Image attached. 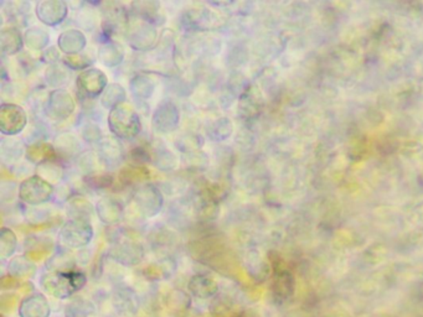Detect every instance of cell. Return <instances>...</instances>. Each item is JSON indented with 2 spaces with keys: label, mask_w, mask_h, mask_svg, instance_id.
Here are the masks:
<instances>
[{
  "label": "cell",
  "mask_w": 423,
  "mask_h": 317,
  "mask_svg": "<svg viewBox=\"0 0 423 317\" xmlns=\"http://www.w3.org/2000/svg\"><path fill=\"white\" fill-rule=\"evenodd\" d=\"M93 236L95 231L90 220L70 218L61 227L59 233V241L63 248L80 249L91 243Z\"/></svg>",
  "instance_id": "4"
},
{
  "label": "cell",
  "mask_w": 423,
  "mask_h": 317,
  "mask_svg": "<svg viewBox=\"0 0 423 317\" xmlns=\"http://www.w3.org/2000/svg\"><path fill=\"white\" fill-rule=\"evenodd\" d=\"M126 98H127V93L122 85L110 83L106 88V91L104 92V94L101 96V104L107 110H112L118 105L126 103Z\"/></svg>",
  "instance_id": "28"
},
{
  "label": "cell",
  "mask_w": 423,
  "mask_h": 317,
  "mask_svg": "<svg viewBox=\"0 0 423 317\" xmlns=\"http://www.w3.org/2000/svg\"><path fill=\"white\" fill-rule=\"evenodd\" d=\"M35 12L43 25L57 26L68 17V6L62 0H43L37 3Z\"/></svg>",
  "instance_id": "12"
},
{
  "label": "cell",
  "mask_w": 423,
  "mask_h": 317,
  "mask_svg": "<svg viewBox=\"0 0 423 317\" xmlns=\"http://www.w3.org/2000/svg\"><path fill=\"white\" fill-rule=\"evenodd\" d=\"M87 39L85 34L77 29H70L60 34L57 39V46L66 56L77 55L86 48Z\"/></svg>",
  "instance_id": "19"
},
{
  "label": "cell",
  "mask_w": 423,
  "mask_h": 317,
  "mask_svg": "<svg viewBox=\"0 0 423 317\" xmlns=\"http://www.w3.org/2000/svg\"><path fill=\"white\" fill-rule=\"evenodd\" d=\"M28 125V114L18 104L3 103L0 107V132L6 136L20 134Z\"/></svg>",
  "instance_id": "8"
},
{
  "label": "cell",
  "mask_w": 423,
  "mask_h": 317,
  "mask_svg": "<svg viewBox=\"0 0 423 317\" xmlns=\"http://www.w3.org/2000/svg\"><path fill=\"white\" fill-rule=\"evenodd\" d=\"M26 158L34 164H43L45 161H49V160H54L57 158V155L55 153V149L54 145H50L48 143H37V144H32L29 145L26 149Z\"/></svg>",
  "instance_id": "27"
},
{
  "label": "cell",
  "mask_w": 423,
  "mask_h": 317,
  "mask_svg": "<svg viewBox=\"0 0 423 317\" xmlns=\"http://www.w3.org/2000/svg\"><path fill=\"white\" fill-rule=\"evenodd\" d=\"M95 209L96 208H93L92 205L83 197H72L71 200H68V212L71 218L88 220Z\"/></svg>",
  "instance_id": "31"
},
{
  "label": "cell",
  "mask_w": 423,
  "mask_h": 317,
  "mask_svg": "<svg viewBox=\"0 0 423 317\" xmlns=\"http://www.w3.org/2000/svg\"><path fill=\"white\" fill-rule=\"evenodd\" d=\"M126 37L129 46L135 51H149L158 43V31L155 25L129 14Z\"/></svg>",
  "instance_id": "3"
},
{
  "label": "cell",
  "mask_w": 423,
  "mask_h": 317,
  "mask_svg": "<svg viewBox=\"0 0 423 317\" xmlns=\"http://www.w3.org/2000/svg\"><path fill=\"white\" fill-rule=\"evenodd\" d=\"M24 37L17 28H4L0 32V46L3 55H17L24 46Z\"/></svg>",
  "instance_id": "22"
},
{
  "label": "cell",
  "mask_w": 423,
  "mask_h": 317,
  "mask_svg": "<svg viewBox=\"0 0 423 317\" xmlns=\"http://www.w3.org/2000/svg\"><path fill=\"white\" fill-rule=\"evenodd\" d=\"M133 201L138 212L144 218H152L159 214L164 206V196L154 183H144L135 190Z\"/></svg>",
  "instance_id": "6"
},
{
  "label": "cell",
  "mask_w": 423,
  "mask_h": 317,
  "mask_svg": "<svg viewBox=\"0 0 423 317\" xmlns=\"http://www.w3.org/2000/svg\"><path fill=\"white\" fill-rule=\"evenodd\" d=\"M149 176L148 171L141 167H126L121 171L119 178L124 185H135L146 180Z\"/></svg>",
  "instance_id": "40"
},
{
  "label": "cell",
  "mask_w": 423,
  "mask_h": 317,
  "mask_svg": "<svg viewBox=\"0 0 423 317\" xmlns=\"http://www.w3.org/2000/svg\"><path fill=\"white\" fill-rule=\"evenodd\" d=\"M189 293L200 300L211 299L219 294V284L209 275L197 274L188 283Z\"/></svg>",
  "instance_id": "17"
},
{
  "label": "cell",
  "mask_w": 423,
  "mask_h": 317,
  "mask_svg": "<svg viewBox=\"0 0 423 317\" xmlns=\"http://www.w3.org/2000/svg\"><path fill=\"white\" fill-rule=\"evenodd\" d=\"M216 14L208 9H189L181 17V25L189 30H210L219 26Z\"/></svg>",
  "instance_id": "14"
},
{
  "label": "cell",
  "mask_w": 423,
  "mask_h": 317,
  "mask_svg": "<svg viewBox=\"0 0 423 317\" xmlns=\"http://www.w3.org/2000/svg\"><path fill=\"white\" fill-rule=\"evenodd\" d=\"M155 88H157L155 79L146 74H135L129 83V90L132 96L138 101L149 99L153 96Z\"/></svg>",
  "instance_id": "23"
},
{
  "label": "cell",
  "mask_w": 423,
  "mask_h": 317,
  "mask_svg": "<svg viewBox=\"0 0 423 317\" xmlns=\"http://www.w3.org/2000/svg\"><path fill=\"white\" fill-rule=\"evenodd\" d=\"M96 307L90 300L76 299L65 309V317H95Z\"/></svg>",
  "instance_id": "33"
},
{
  "label": "cell",
  "mask_w": 423,
  "mask_h": 317,
  "mask_svg": "<svg viewBox=\"0 0 423 317\" xmlns=\"http://www.w3.org/2000/svg\"><path fill=\"white\" fill-rule=\"evenodd\" d=\"M76 21L83 30L92 31L99 23V14L92 6H83L79 9Z\"/></svg>",
  "instance_id": "34"
},
{
  "label": "cell",
  "mask_w": 423,
  "mask_h": 317,
  "mask_svg": "<svg viewBox=\"0 0 423 317\" xmlns=\"http://www.w3.org/2000/svg\"><path fill=\"white\" fill-rule=\"evenodd\" d=\"M86 183H88V186H91L95 190L106 189V187H110L113 183V177L110 175H99V176L88 175L86 177Z\"/></svg>",
  "instance_id": "44"
},
{
  "label": "cell",
  "mask_w": 423,
  "mask_h": 317,
  "mask_svg": "<svg viewBox=\"0 0 423 317\" xmlns=\"http://www.w3.org/2000/svg\"><path fill=\"white\" fill-rule=\"evenodd\" d=\"M82 139L90 144H99L102 141V132L99 125L93 123H87L81 130Z\"/></svg>",
  "instance_id": "41"
},
{
  "label": "cell",
  "mask_w": 423,
  "mask_h": 317,
  "mask_svg": "<svg viewBox=\"0 0 423 317\" xmlns=\"http://www.w3.org/2000/svg\"><path fill=\"white\" fill-rule=\"evenodd\" d=\"M19 198L28 206L37 207L51 201L55 196V187L52 183L43 180L39 175L28 177L20 183L18 189Z\"/></svg>",
  "instance_id": "5"
},
{
  "label": "cell",
  "mask_w": 423,
  "mask_h": 317,
  "mask_svg": "<svg viewBox=\"0 0 423 317\" xmlns=\"http://www.w3.org/2000/svg\"><path fill=\"white\" fill-rule=\"evenodd\" d=\"M169 301L172 303L174 307L183 309V310L189 309L191 305L190 296L181 290H173L169 295Z\"/></svg>",
  "instance_id": "43"
},
{
  "label": "cell",
  "mask_w": 423,
  "mask_h": 317,
  "mask_svg": "<svg viewBox=\"0 0 423 317\" xmlns=\"http://www.w3.org/2000/svg\"><path fill=\"white\" fill-rule=\"evenodd\" d=\"M233 123L226 118L222 116L216 119L214 122L210 123L206 128V135L210 141L220 143L225 141L233 135Z\"/></svg>",
  "instance_id": "26"
},
{
  "label": "cell",
  "mask_w": 423,
  "mask_h": 317,
  "mask_svg": "<svg viewBox=\"0 0 423 317\" xmlns=\"http://www.w3.org/2000/svg\"><path fill=\"white\" fill-rule=\"evenodd\" d=\"M57 158H79L81 153V144L79 139L71 133H61L57 135L54 143Z\"/></svg>",
  "instance_id": "21"
},
{
  "label": "cell",
  "mask_w": 423,
  "mask_h": 317,
  "mask_svg": "<svg viewBox=\"0 0 423 317\" xmlns=\"http://www.w3.org/2000/svg\"><path fill=\"white\" fill-rule=\"evenodd\" d=\"M129 14L141 19L150 24L158 25L164 23V17L160 12V3L158 1H133L130 4Z\"/></svg>",
  "instance_id": "20"
},
{
  "label": "cell",
  "mask_w": 423,
  "mask_h": 317,
  "mask_svg": "<svg viewBox=\"0 0 423 317\" xmlns=\"http://www.w3.org/2000/svg\"><path fill=\"white\" fill-rule=\"evenodd\" d=\"M40 284L46 293L57 299H68L85 287V275L80 270H50L41 276Z\"/></svg>",
  "instance_id": "1"
},
{
  "label": "cell",
  "mask_w": 423,
  "mask_h": 317,
  "mask_svg": "<svg viewBox=\"0 0 423 317\" xmlns=\"http://www.w3.org/2000/svg\"><path fill=\"white\" fill-rule=\"evenodd\" d=\"M108 87V79L104 71L99 68H88L81 72L77 77V88L81 96L86 99H96L101 97Z\"/></svg>",
  "instance_id": "10"
},
{
  "label": "cell",
  "mask_w": 423,
  "mask_h": 317,
  "mask_svg": "<svg viewBox=\"0 0 423 317\" xmlns=\"http://www.w3.org/2000/svg\"><path fill=\"white\" fill-rule=\"evenodd\" d=\"M77 161H79L81 170L85 171L87 176H88V175H92L93 171L97 169L99 158L93 153L86 152V153L81 154L80 156L77 158Z\"/></svg>",
  "instance_id": "42"
},
{
  "label": "cell",
  "mask_w": 423,
  "mask_h": 317,
  "mask_svg": "<svg viewBox=\"0 0 423 317\" xmlns=\"http://www.w3.org/2000/svg\"><path fill=\"white\" fill-rule=\"evenodd\" d=\"M18 248V238L10 228L3 227L0 231V258L3 260L14 256Z\"/></svg>",
  "instance_id": "32"
},
{
  "label": "cell",
  "mask_w": 423,
  "mask_h": 317,
  "mask_svg": "<svg viewBox=\"0 0 423 317\" xmlns=\"http://www.w3.org/2000/svg\"><path fill=\"white\" fill-rule=\"evenodd\" d=\"M62 62L66 68L72 70V71H86L88 68H91L93 61L86 55L77 54V55L65 56L62 59Z\"/></svg>",
  "instance_id": "39"
},
{
  "label": "cell",
  "mask_w": 423,
  "mask_h": 317,
  "mask_svg": "<svg viewBox=\"0 0 423 317\" xmlns=\"http://www.w3.org/2000/svg\"><path fill=\"white\" fill-rule=\"evenodd\" d=\"M24 43L28 49L32 51H43L49 45V34L40 28H30L25 31Z\"/></svg>",
  "instance_id": "30"
},
{
  "label": "cell",
  "mask_w": 423,
  "mask_h": 317,
  "mask_svg": "<svg viewBox=\"0 0 423 317\" xmlns=\"http://www.w3.org/2000/svg\"><path fill=\"white\" fill-rule=\"evenodd\" d=\"M180 123V112L177 104L166 99L160 102L152 116V125L157 133L169 134L175 132Z\"/></svg>",
  "instance_id": "9"
},
{
  "label": "cell",
  "mask_w": 423,
  "mask_h": 317,
  "mask_svg": "<svg viewBox=\"0 0 423 317\" xmlns=\"http://www.w3.org/2000/svg\"><path fill=\"white\" fill-rule=\"evenodd\" d=\"M45 110L55 121H65L74 114L76 103L74 98L65 90H54L49 93Z\"/></svg>",
  "instance_id": "11"
},
{
  "label": "cell",
  "mask_w": 423,
  "mask_h": 317,
  "mask_svg": "<svg viewBox=\"0 0 423 317\" xmlns=\"http://www.w3.org/2000/svg\"><path fill=\"white\" fill-rule=\"evenodd\" d=\"M99 60L106 68H117L124 60V52L118 43L108 41L99 46Z\"/></svg>",
  "instance_id": "25"
},
{
  "label": "cell",
  "mask_w": 423,
  "mask_h": 317,
  "mask_svg": "<svg viewBox=\"0 0 423 317\" xmlns=\"http://www.w3.org/2000/svg\"><path fill=\"white\" fill-rule=\"evenodd\" d=\"M9 275L14 279H31L37 275V268L30 259L20 256L12 258L8 265Z\"/></svg>",
  "instance_id": "24"
},
{
  "label": "cell",
  "mask_w": 423,
  "mask_h": 317,
  "mask_svg": "<svg viewBox=\"0 0 423 317\" xmlns=\"http://www.w3.org/2000/svg\"><path fill=\"white\" fill-rule=\"evenodd\" d=\"M112 305L118 315L135 316L139 311L141 300L138 294L128 287H117L112 294Z\"/></svg>",
  "instance_id": "13"
},
{
  "label": "cell",
  "mask_w": 423,
  "mask_h": 317,
  "mask_svg": "<svg viewBox=\"0 0 423 317\" xmlns=\"http://www.w3.org/2000/svg\"><path fill=\"white\" fill-rule=\"evenodd\" d=\"M51 307L48 299L41 294H34L20 303V317H50Z\"/></svg>",
  "instance_id": "18"
},
{
  "label": "cell",
  "mask_w": 423,
  "mask_h": 317,
  "mask_svg": "<svg viewBox=\"0 0 423 317\" xmlns=\"http://www.w3.org/2000/svg\"><path fill=\"white\" fill-rule=\"evenodd\" d=\"M45 79L51 87H54L56 90H60V87L66 85L68 82V71L60 66L59 63L50 65L46 70V72H45Z\"/></svg>",
  "instance_id": "36"
},
{
  "label": "cell",
  "mask_w": 423,
  "mask_h": 317,
  "mask_svg": "<svg viewBox=\"0 0 423 317\" xmlns=\"http://www.w3.org/2000/svg\"><path fill=\"white\" fill-rule=\"evenodd\" d=\"M108 127L118 139L132 141L141 133V118L129 104L123 103L110 110Z\"/></svg>",
  "instance_id": "2"
},
{
  "label": "cell",
  "mask_w": 423,
  "mask_h": 317,
  "mask_svg": "<svg viewBox=\"0 0 423 317\" xmlns=\"http://www.w3.org/2000/svg\"><path fill=\"white\" fill-rule=\"evenodd\" d=\"M43 60L50 63V65L59 63V60H60L59 50L56 49V48H50V49L45 50V52L43 54Z\"/></svg>",
  "instance_id": "46"
},
{
  "label": "cell",
  "mask_w": 423,
  "mask_h": 317,
  "mask_svg": "<svg viewBox=\"0 0 423 317\" xmlns=\"http://www.w3.org/2000/svg\"><path fill=\"white\" fill-rule=\"evenodd\" d=\"M108 256L115 260L126 267L138 265L144 259L146 250L141 242L135 239H119L112 245Z\"/></svg>",
  "instance_id": "7"
},
{
  "label": "cell",
  "mask_w": 423,
  "mask_h": 317,
  "mask_svg": "<svg viewBox=\"0 0 423 317\" xmlns=\"http://www.w3.org/2000/svg\"><path fill=\"white\" fill-rule=\"evenodd\" d=\"M96 214L102 223L112 226L122 220L124 207L122 202L115 197H104L96 205Z\"/></svg>",
  "instance_id": "15"
},
{
  "label": "cell",
  "mask_w": 423,
  "mask_h": 317,
  "mask_svg": "<svg viewBox=\"0 0 423 317\" xmlns=\"http://www.w3.org/2000/svg\"><path fill=\"white\" fill-rule=\"evenodd\" d=\"M39 176L43 177V180L49 181L50 183L60 181L62 177L61 165L57 164L55 158L45 161L43 164L39 165Z\"/></svg>",
  "instance_id": "37"
},
{
  "label": "cell",
  "mask_w": 423,
  "mask_h": 317,
  "mask_svg": "<svg viewBox=\"0 0 423 317\" xmlns=\"http://www.w3.org/2000/svg\"><path fill=\"white\" fill-rule=\"evenodd\" d=\"M24 214L26 220L30 221L32 223H41L43 221L48 220L49 217V211L43 208L40 209V208L32 207V206H29L28 209H25Z\"/></svg>",
  "instance_id": "45"
},
{
  "label": "cell",
  "mask_w": 423,
  "mask_h": 317,
  "mask_svg": "<svg viewBox=\"0 0 423 317\" xmlns=\"http://www.w3.org/2000/svg\"><path fill=\"white\" fill-rule=\"evenodd\" d=\"M99 158L107 167H115L124 158L122 143L116 136L104 138L99 144Z\"/></svg>",
  "instance_id": "16"
},
{
  "label": "cell",
  "mask_w": 423,
  "mask_h": 317,
  "mask_svg": "<svg viewBox=\"0 0 423 317\" xmlns=\"http://www.w3.org/2000/svg\"><path fill=\"white\" fill-rule=\"evenodd\" d=\"M203 144V138L200 135L193 134V133L181 135L178 141L175 143L178 150H180L183 154H186V155L200 152Z\"/></svg>",
  "instance_id": "35"
},
{
  "label": "cell",
  "mask_w": 423,
  "mask_h": 317,
  "mask_svg": "<svg viewBox=\"0 0 423 317\" xmlns=\"http://www.w3.org/2000/svg\"><path fill=\"white\" fill-rule=\"evenodd\" d=\"M178 158L175 156V154L172 153L170 150H166V149L158 152L155 155V158H154V165L160 171H164V172L175 170L178 167Z\"/></svg>",
  "instance_id": "38"
},
{
  "label": "cell",
  "mask_w": 423,
  "mask_h": 317,
  "mask_svg": "<svg viewBox=\"0 0 423 317\" xmlns=\"http://www.w3.org/2000/svg\"><path fill=\"white\" fill-rule=\"evenodd\" d=\"M132 155H133V158H135L138 163H143V161L147 163V161L150 160L147 152H146L143 147H135V150L132 153Z\"/></svg>",
  "instance_id": "47"
},
{
  "label": "cell",
  "mask_w": 423,
  "mask_h": 317,
  "mask_svg": "<svg viewBox=\"0 0 423 317\" xmlns=\"http://www.w3.org/2000/svg\"><path fill=\"white\" fill-rule=\"evenodd\" d=\"M24 155L23 143L14 139H3L0 145V156L4 164H14Z\"/></svg>",
  "instance_id": "29"
}]
</instances>
